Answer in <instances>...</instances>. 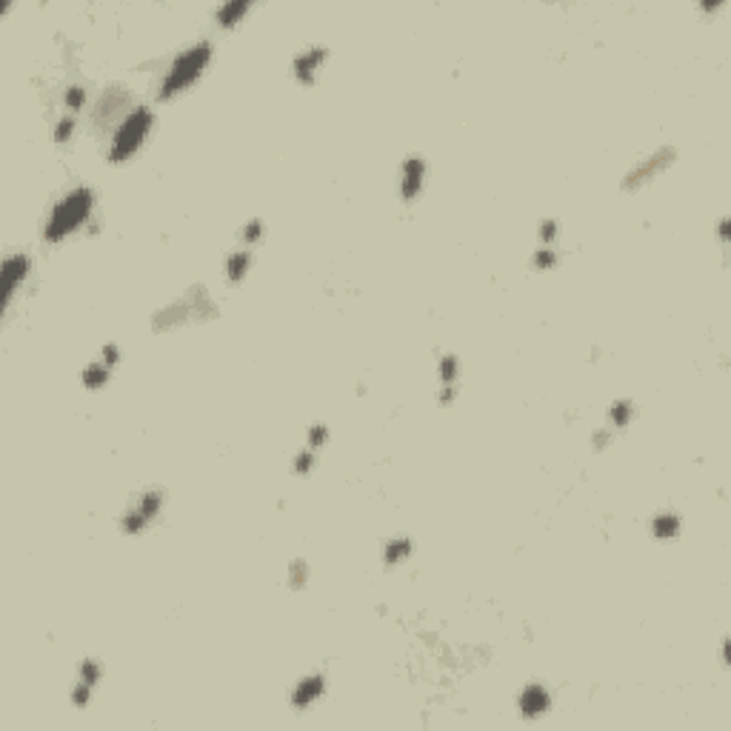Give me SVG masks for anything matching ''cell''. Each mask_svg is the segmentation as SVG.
<instances>
[{"label": "cell", "instance_id": "obj_1", "mask_svg": "<svg viewBox=\"0 0 731 731\" xmlns=\"http://www.w3.org/2000/svg\"><path fill=\"white\" fill-rule=\"evenodd\" d=\"M92 206H95V192L86 189V186H78V189H71L69 194H63L52 206V214H49V221L43 226V240L46 243H60L69 235H75L81 226L89 223Z\"/></svg>", "mask_w": 731, "mask_h": 731}, {"label": "cell", "instance_id": "obj_2", "mask_svg": "<svg viewBox=\"0 0 731 731\" xmlns=\"http://www.w3.org/2000/svg\"><path fill=\"white\" fill-rule=\"evenodd\" d=\"M209 60H211V43H209V40H200V43H194L192 49L180 52V54L172 60V66L166 69V78H163V83H160L158 98H160V100H172L175 95H180V92H186L189 86H194V83L203 78Z\"/></svg>", "mask_w": 731, "mask_h": 731}, {"label": "cell", "instance_id": "obj_3", "mask_svg": "<svg viewBox=\"0 0 731 731\" xmlns=\"http://www.w3.org/2000/svg\"><path fill=\"white\" fill-rule=\"evenodd\" d=\"M152 126H155V115H152L149 106H131V112L115 129L112 149H109V163H126L146 143Z\"/></svg>", "mask_w": 731, "mask_h": 731}, {"label": "cell", "instance_id": "obj_4", "mask_svg": "<svg viewBox=\"0 0 731 731\" xmlns=\"http://www.w3.org/2000/svg\"><path fill=\"white\" fill-rule=\"evenodd\" d=\"M160 508H163V491H158V489L143 491V494L137 497V503L120 517V529H123L126 534H140L146 526H149V523L160 515Z\"/></svg>", "mask_w": 731, "mask_h": 731}, {"label": "cell", "instance_id": "obj_5", "mask_svg": "<svg viewBox=\"0 0 731 731\" xmlns=\"http://www.w3.org/2000/svg\"><path fill=\"white\" fill-rule=\"evenodd\" d=\"M674 158H677V149L674 146H663V149H657V152H651L645 160H640L626 177H623V189L626 192H634V189H640V186H645V183H651L660 172H666L672 163H674Z\"/></svg>", "mask_w": 731, "mask_h": 731}, {"label": "cell", "instance_id": "obj_6", "mask_svg": "<svg viewBox=\"0 0 731 731\" xmlns=\"http://www.w3.org/2000/svg\"><path fill=\"white\" fill-rule=\"evenodd\" d=\"M32 271V260L29 255H9L4 260V306H9L18 295V288L23 286V280Z\"/></svg>", "mask_w": 731, "mask_h": 731}, {"label": "cell", "instance_id": "obj_7", "mask_svg": "<svg viewBox=\"0 0 731 731\" xmlns=\"http://www.w3.org/2000/svg\"><path fill=\"white\" fill-rule=\"evenodd\" d=\"M423 180H426V160L420 155H409L400 169V200L414 203L417 194L423 192Z\"/></svg>", "mask_w": 731, "mask_h": 731}, {"label": "cell", "instance_id": "obj_8", "mask_svg": "<svg viewBox=\"0 0 731 731\" xmlns=\"http://www.w3.org/2000/svg\"><path fill=\"white\" fill-rule=\"evenodd\" d=\"M326 57H329V49H326V46H309L306 52H300V54L295 57V63H291V66H295V78H298L300 83L312 86V83L317 81V75H320Z\"/></svg>", "mask_w": 731, "mask_h": 731}, {"label": "cell", "instance_id": "obj_9", "mask_svg": "<svg viewBox=\"0 0 731 731\" xmlns=\"http://www.w3.org/2000/svg\"><path fill=\"white\" fill-rule=\"evenodd\" d=\"M326 691V677L323 674H309L303 677L295 689H291V706L295 708H309L315 706Z\"/></svg>", "mask_w": 731, "mask_h": 731}, {"label": "cell", "instance_id": "obj_10", "mask_svg": "<svg viewBox=\"0 0 731 731\" xmlns=\"http://www.w3.org/2000/svg\"><path fill=\"white\" fill-rule=\"evenodd\" d=\"M551 708V694H549V689L546 686H540V683H532V686H526L523 689V694H520V711H523V717H540V714H546Z\"/></svg>", "mask_w": 731, "mask_h": 731}, {"label": "cell", "instance_id": "obj_11", "mask_svg": "<svg viewBox=\"0 0 731 731\" xmlns=\"http://www.w3.org/2000/svg\"><path fill=\"white\" fill-rule=\"evenodd\" d=\"M249 12H252L249 0H226L223 6H217L214 21H217V26H221V29H232V26H238Z\"/></svg>", "mask_w": 731, "mask_h": 731}, {"label": "cell", "instance_id": "obj_12", "mask_svg": "<svg viewBox=\"0 0 731 731\" xmlns=\"http://www.w3.org/2000/svg\"><path fill=\"white\" fill-rule=\"evenodd\" d=\"M194 312H192V306H189V300L186 303H172L169 309H163V312H158L155 315V332H166V329H175V326H180L186 317H192Z\"/></svg>", "mask_w": 731, "mask_h": 731}, {"label": "cell", "instance_id": "obj_13", "mask_svg": "<svg viewBox=\"0 0 731 731\" xmlns=\"http://www.w3.org/2000/svg\"><path fill=\"white\" fill-rule=\"evenodd\" d=\"M680 529H683V520L674 511H660V515H654V520H651V534L657 540H672L680 534Z\"/></svg>", "mask_w": 731, "mask_h": 731}, {"label": "cell", "instance_id": "obj_14", "mask_svg": "<svg viewBox=\"0 0 731 731\" xmlns=\"http://www.w3.org/2000/svg\"><path fill=\"white\" fill-rule=\"evenodd\" d=\"M252 263H255L252 252H246V249H243V252H232V255L226 257V266H223L226 280H229V283H240V280L249 274Z\"/></svg>", "mask_w": 731, "mask_h": 731}, {"label": "cell", "instance_id": "obj_15", "mask_svg": "<svg viewBox=\"0 0 731 731\" xmlns=\"http://www.w3.org/2000/svg\"><path fill=\"white\" fill-rule=\"evenodd\" d=\"M411 554H414V540H411V537H397V540H389V543H386L383 560H386V566H400V563L409 560Z\"/></svg>", "mask_w": 731, "mask_h": 731}, {"label": "cell", "instance_id": "obj_16", "mask_svg": "<svg viewBox=\"0 0 731 731\" xmlns=\"http://www.w3.org/2000/svg\"><path fill=\"white\" fill-rule=\"evenodd\" d=\"M109 378H112V369L106 363H92V366H86L83 375H81L86 389H103L109 383Z\"/></svg>", "mask_w": 731, "mask_h": 731}, {"label": "cell", "instance_id": "obj_17", "mask_svg": "<svg viewBox=\"0 0 731 731\" xmlns=\"http://www.w3.org/2000/svg\"><path fill=\"white\" fill-rule=\"evenodd\" d=\"M437 375H440V383H443V386H457V378H460V360H457V354H443L440 363H437Z\"/></svg>", "mask_w": 731, "mask_h": 731}, {"label": "cell", "instance_id": "obj_18", "mask_svg": "<svg viewBox=\"0 0 731 731\" xmlns=\"http://www.w3.org/2000/svg\"><path fill=\"white\" fill-rule=\"evenodd\" d=\"M634 420V403L631 400H614L609 406V423L614 428H626Z\"/></svg>", "mask_w": 731, "mask_h": 731}, {"label": "cell", "instance_id": "obj_19", "mask_svg": "<svg viewBox=\"0 0 731 731\" xmlns=\"http://www.w3.org/2000/svg\"><path fill=\"white\" fill-rule=\"evenodd\" d=\"M306 583H309V566H306V560H291V563H288V589H291V592H300V589H306Z\"/></svg>", "mask_w": 731, "mask_h": 731}, {"label": "cell", "instance_id": "obj_20", "mask_svg": "<svg viewBox=\"0 0 731 731\" xmlns=\"http://www.w3.org/2000/svg\"><path fill=\"white\" fill-rule=\"evenodd\" d=\"M86 100H89V92L83 86H69L66 95H63V103H66L69 112H81L86 106Z\"/></svg>", "mask_w": 731, "mask_h": 731}, {"label": "cell", "instance_id": "obj_21", "mask_svg": "<svg viewBox=\"0 0 731 731\" xmlns=\"http://www.w3.org/2000/svg\"><path fill=\"white\" fill-rule=\"evenodd\" d=\"M532 263H534L537 271H551V269L557 266V252H554V246H540V249L534 252Z\"/></svg>", "mask_w": 731, "mask_h": 731}, {"label": "cell", "instance_id": "obj_22", "mask_svg": "<svg viewBox=\"0 0 731 731\" xmlns=\"http://www.w3.org/2000/svg\"><path fill=\"white\" fill-rule=\"evenodd\" d=\"M78 683H86V686H98L100 683V663L98 660H83L81 663V680Z\"/></svg>", "mask_w": 731, "mask_h": 731}, {"label": "cell", "instance_id": "obj_23", "mask_svg": "<svg viewBox=\"0 0 731 731\" xmlns=\"http://www.w3.org/2000/svg\"><path fill=\"white\" fill-rule=\"evenodd\" d=\"M71 134H75V115H63L54 126V143H66Z\"/></svg>", "mask_w": 731, "mask_h": 731}, {"label": "cell", "instance_id": "obj_24", "mask_svg": "<svg viewBox=\"0 0 731 731\" xmlns=\"http://www.w3.org/2000/svg\"><path fill=\"white\" fill-rule=\"evenodd\" d=\"M329 443V426H323V423H315L312 428H309V449L312 452H317L320 446H326Z\"/></svg>", "mask_w": 731, "mask_h": 731}, {"label": "cell", "instance_id": "obj_25", "mask_svg": "<svg viewBox=\"0 0 731 731\" xmlns=\"http://www.w3.org/2000/svg\"><path fill=\"white\" fill-rule=\"evenodd\" d=\"M263 232H266V229H263V223H260V221H249V223L243 226V232H240V235H243V243H246V246H255V243H260V240H263Z\"/></svg>", "mask_w": 731, "mask_h": 731}, {"label": "cell", "instance_id": "obj_26", "mask_svg": "<svg viewBox=\"0 0 731 731\" xmlns=\"http://www.w3.org/2000/svg\"><path fill=\"white\" fill-rule=\"evenodd\" d=\"M106 112H112V92L109 95H103V100H100V106H98V120H103L106 117ZM115 112H129V98L126 100H120V103H115Z\"/></svg>", "mask_w": 731, "mask_h": 731}, {"label": "cell", "instance_id": "obj_27", "mask_svg": "<svg viewBox=\"0 0 731 731\" xmlns=\"http://www.w3.org/2000/svg\"><path fill=\"white\" fill-rule=\"evenodd\" d=\"M557 235H560L557 221H543V223H540V243H543V246H554Z\"/></svg>", "mask_w": 731, "mask_h": 731}, {"label": "cell", "instance_id": "obj_28", "mask_svg": "<svg viewBox=\"0 0 731 731\" xmlns=\"http://www.w3.org/2000/svg\"><path fill=\"white\" fill-rule=\"evenodd\" d=\"M315 455H317V452H312V449L300 452V455L295 457V472H298V474H309V472L315 469V460H317Z\"/></svg>", "mask_w": 731, "mask_h": 731}, {"label": "cell", "instance_id": "obj_29", "mask_svg": "<svg viewBox=\"0 0 731 731\" xmlns=\"http://www.w3.org/2000/svg\"><path fill=\"white\" fill-rule=\"evenodd\" d=\"M92 691H95L92 686H86V683H78V686H75V691H71V703H75L78 708H83V706L92 700Z\"/></svg>", "mask_w": 731, "mask_h": 731}, {"label": "cell", "instance_id": "obj_30", "mask_svg": "<svg viewBox=\"0 0 731 731\" xmlns=\"http://www.w3.org/2000/svg\"><path fill=\"white\" fill-rule=\"evenodd\" d=\"M103 363L109 366V369H112V366H117V363H120V349H117L115 343L103 346Z\"/></svg>", "mask_w": 731, "mask_h": 731}, {"label": "cell", "instance_id": "obj_31", "mask_svg": "<svg viewBox=\"0 0 731 731\" xmlns=\"http://www.w3.org/2000/svg\"><path fill=\"white\" fill-rule=\"evenodd\" d=\"M609 443H612V431H606V428L595 431V437H592V446H595V449H606Z\"/></svg>", "mask_w": 731, "mask_h": 731}, {"label": "cell", "instance_id": "obj_32", "mask_svg": "<svg viewBox=\"0 0 731 731\" xmlns=\"http://www.w3.org/2000/svg\"><path fill=\"white\" fill-rule=\"evenodd\" d=\"M720 238H723V240L728 238V221H725V217H723V221H720Z\"/></svg>", "mask_w": 731, "mask_h": 731}]
</instances>
